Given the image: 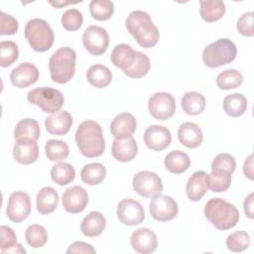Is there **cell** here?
<instances>
[{"label": "cell", "instance_id": "1", "mask_svg": "<svg viewBox=\"0 0 254 254\" xmlns=\"http://www.w3.org/2000/svg\"><path fill=\"white\" fill-rule=\"evenodd\" d=\"M125 25L127 31L142 48H153L159 42V30L153 24V21L147 12L141 10L132 11L127 16Z\"/></svg>", "mask_w": 254, "mask_h": 254}, {"label": "cell", "instance_id": "2", "mask_svg": "<svg viewBox=\"0 0 254 254\" xmlns=\"http://www.w3.org/2000/svg\"><path fill=\"white\" fill-rule=\"evenodd\" d=\"M75 143L79 152L87 158L99 157L105 149V141L101 126L93 120H85L79 124L75 132Z\"/></svg>", "mask_w": 254, "mask_h": 254}, {"label": "cell", "instance_id": "3", "mask_svg": "<svg viewBox=\"0 0 254 254\" xmlns=\"http://www.w3.org/2000/svg\"><path fill=\"white\" fill-rule=\"evenodd\" d=\"M206 219L218 230H228L239 220V211L235 205L220 198H210L203 209Z\"/></svg>", "mask_w": 254, "mask_h": 254}, {"label": "cell", "instance_id": "4", "mask_svg": "<svg viewBox=\"0 0 254 254\" xmlns=\"http://www.w3.org/2000/svg\"><path fill=\"white\" fill-rule=\"evenodd\" d=\"M76 54L69 47H62L57 50L49 61L51 79L54 82L64 84L68 82L75 73Z\"/></svg>", "mask_w": 254, "mask_h": 254}, {"label": "cell", "instance_id": "5", "mask_svg": "<svg viewBox=\"0 0 254 254\" xmlns=\"http://www.w3.org/2000/svg\"><path fill=\"white\" fill-rule=\"evenodd\" d=\"M237 55L235 44L226 38L208 44L202 51V62L210 68L219 67L233 62Z\"/></svg>", "mask_w": 254, "mask_h": 254}, {"label": "cell", "instance_id": "6", "mask_svg": "<svg viewBox=\"0 0 254 254\" xmlns=\"http://www.w3.org/2000/svg\"><path fill=\"white\" fill-rule=\"evenodd\" d=\"M25 38L33 50L44 53L52 48L55 35L47 21L35 18L26 24Z\"/></svg>", "mask_w": 254, "mask_h": 254}, {"label": "cell", "instance_id": "7", "mask_svg": "<svg viewBox=\"0 0 254 254\" xmlns=\"http://www.w3.org/2000/svg\"><path fill=\"white\" fill-rule=\"evenodd\" d=\"M30 103L37 105L46 113H56L60 111L64 102L63 93L52 87L42 86L32 89L27 94Z\"/></svg>", "mask_w": 254, "mask_h": 254}, {"label": "cell", "instance_id": "8", "mask_svg": "<svg viewBox=\"0 0 254 254\" xmlns=\"http://www.w3.org/2000/svg\"><path fill=\"white\" fill-rule=\"evenodd\" d=\"M134 190L143 197H152L163 190L161 178L154 172L142 171L137 173L132 180Z\"/></svg>", "mask_w": 254, "mask_h": 254}, {"label": "cell", "instance_id": "9", "mask_svg": "<svg viewBox=\"0 0 254 254\" xmlns=\"http://www.w3.org/2000/svg\"><path fill=\"white\" fill-rule=\"evenodd\" d=\"M151 216L157 221H170L179 213L177 201L166 194H156L149 203Z\"/></svg>", "mask_w": 254, "mask_h": 254}, {"label": "cell", "instance_id": "10", "mask_svg": "<svg viewBox=\"0 0 254 254\" xmlns=\"http://www.w3.org/2000/svg\"><path fill=\"white\" fill-rule=\"evenodd\" d=\"M148 110L155 119L167 120L175 114L176 100L171 93L156 92L148 100Z\"/></svg>", "mask_w": 254, "mask_h": 254}, {"label": "cell", "instance_id": "11", "mask_svg": "<svg viewBox=\"0 0 254 254\" xmlns=\"http://www.w3.org/2000/svg\"><path fill=\"white\" fill-rule=\"evenodd\" d=\"M82 43L85 50L92 56L104 54L108 48L109 36L107 31L99 26H89L82 34Z\"/></svg>", "mask_w": 254, "mask_h": 254}, {"label": "cell", "instance_id": "12", "mask_svg": "<svg viewBox=\"0 0 254 254\" xmlns=\"http://www.w3.org/2000/svg\"><path fill=\"white\" fill-rule=\"evenodd\" d=\"M31 213V199L24 191H14L11 193L6 208L7 217L16 223L25 220Z\"/></svg>", "mask_w": 254, "mask_h": 254}, {"label": "cell", "instance_id": "13", "mask_svg": "<svg viewBox=\"0 0 254 254\" xmlns=\"http://www.w3.org/2000/svg\"><path fill=\"white\" fill-rule=\"evenodd\" d=\"M117 217L125 225H138L145 219L144 207L135 199L124 198L118 203Z\"/></svg>", "mask_w": 254, "mask_h": 254}, {"label": "cell", "instance_id": "14", "mask_svg": "<svg viewBox=\"0 0 254 254\" xmlns=\"http://www.w3.org/2000/svg\"><path fill=\"white\" fill-rule=\"evenodd\" d=\"M62 203L66 212L79 213L88 203L87 191L80 186L70 187L64 191Z\"/></svg>", "mask_w": 254, "mask_h": 254}, {"label": "cell", "instance_id": "15", "mask_svg": "<svg viewBox=\"0 0 254 254\" xmlns=\"http://www.w3.org/2000/svg\"><path fill=\"white\" fill-rule=\"evenodd\" d=\"M144 142L153 151H163L170 146L172 134L165 126L151 125L144 132Z\"/></svg>", "mask_w": 254, "mask_h": 254}, {"label": "cell", "instance_id": "16", "mask_svg": "<svg viewBox=\"0 0 254 254\" xmlns=\"http://www.w3.org/2000/svg\"><path fill=\"white\" fill-rule=\"evenodd\" d=\"M130 245L133 250L141 254L153 253L158 246L157 235L146 227L133 231L130 237Z\"/></svg>", "mask_w": 254, "mask_h": 254}, {"label": "cell", "instance_id": "17", "mask_svg": "<svg viewBox=\"0 0 254 254\" xmlns=\"http://www.w3.org/2000/svg\"><path fill=\"white\" fill-rule=\"evenodd\" d=\"M39 79V69L31 63H22L10 73L12 84L18 88H25Z\"/></svg>", "mask_w": 254, "mask_h": 254}, {"label": "cell", "instance_id": "18", "mask_svg": "<svg viewBox=\"0 0 254 254\" xmlns=\"http://www.w3.org/2000/svg\"><path fill=\"white\" fill-rule=\"evenodd\" d=\"M137 123L133 114L128 112L119 113L110 124V132L115 139L123 140L131 138L136 131Z\"/></svg>", "mask_w": 254, "mask_h": 254}, {"label": "cell", "instance_id": "19", "mask_svg": "<svg viewBox=\"0 0 254 254\" xmlns=\"http://www.w3.org/2000/svg\"><path fill=\"white\" fill-rule=\"evenodd\" d=\"M72 125V117L65 110H60L48 116L45 120V126L51 135L63 136L66 134Z\"/></svg>", "mask_w": 254, "mask_h": 254}, {"label": "cell", "instance_id": "20", "mask_svg": "<svg viewBox=\"0 0 254 254\" xmlns=\"http://www.w3.org/2000/svg\"><path fill=\"white\" fill-rule=\"evenodd\" d=\"M178 139L187 148L194 149L200 146L203 140L201 129L193 122H185L178 129Z\"/></svg>", "mask_w": 254, "mask_h": 254}, {"label": "cell", "instance_id": "21", "mask_svg": "<svg viewBox=\"0 0 254 254\" xmlns=\"http://www.w3.org/2000/svg\"><path fill=\"white\" fill-rule=\"evenodd\" d=\"M138 153V145L134 138L123 140L115 139L112 143L111 154L116 161L127 163L135 159Z\"/></svg>", "mask_w": 254, "mask_h": 254}, {"label": "cell", "instance_id": "22", "mask_svg": "<svg viewBox=\"0 0 254 254\" xmlns=\"http://www.w3.org/2000/svg\"><path fill=\"white\" fill-rule=\"evenodd\" d=\"M41 130L38 122L32 118L20 120L14 129L16 142H37L40 138Z\"/></svg>", "mask_w": 254, "mask_h": 254}, {"label": "cell", "instance_id": "23", "mask_svg": "<svg viewBox=\"0 0 254 254\" xmlns=\"http://www.w3.org/2000/svg\"><path fill=\"white\" fill-rule=\"evenodd\" d=\"M58 203L59 194L54 188L44 187L39 190L36 198V206L40 214L47 215L52 213L57 208Z\"/></svg>", "mask_w": 254, "mask_h": 254}, {"label": "cell", "instance_id": "24", "mask_svg": "<svg viewBox=\"0 0 254 254\" xmlns=\"http://www.w3.org/2000/svg\"><path fill=\"white\" fill-rule=\"evenodd\" d=\"M15 161L22 165L35 163L39 157V147L36 142H16L13 147Z\"/></svg>", "mask_w": 254, "mask_h": 254}, {"label": "cell", "instance_id": "25", "mask_svg": "<svg viewBox=\"0 0 254 254\" xmlns=\"http://www.w3.org/2000/svg\"><path fill=\"white\" fill-rule=\"evenodd\" d=\"M106 227V219L99 211H91L81 221L80 230L87 237L100 235Z\"/></svg>", "mask_w": 254, "mask_h": 254}, {"label": "cell", "instance_id": "26", "mask_svg": "<svg viewBox=\"0 0 254 254\" xmlns=\"http://www.w3.org/2000/svg\"><path fill=\"white\" fill-rule=\"evenodd\" d=\"M205 176L206 173L204 171H196L189 178L186 186V192L190 200L198 201L207 191Z\"/></svg>", "mask_w": 254, "mask_h": 254}, {"label": "cell", "instance_id": "27", "mask_svg": "<svg viewBox=\"0 0 254 254\" xmlns=\"http://www.w3.org/2000/svg\"><path fill=\"white\" fill-rule=\"evenodd\" d=\"M135 55L136 51H134L130 45L119 44L114 47L110 56V60L115 66L125 71L133 64L135 61Z\"/></svg>", "mask_w": 254, "mask_h": 254}, {"label": "cell", "instance_id": "28", "mask_svg": "<svg viewBox=\"0 0 254 254\" xmlns=\"http://www.w3.org/2000/svg\"><path fill=\"white\" fill-rule=\"evenodd\" d=\"M199 14L203 21L212 23L218 21L225 14V4L221 0H206L199 2Z\"/></svg>", "mask_w": 254, "mask_h": 254}, {"label": "cell", "instance_id": "29", "mask_svg": "<svg viewBox=\"0 0 254 254\" xmlns=\"http://www.w3.org/2000/svg\"><path fill=\"white\" fill-rule=\"evenodd\" d=\"M164 165L170 173L182 174L190 168V159L187 153L180 150H175L165 157Z\"/></svg>", "mask_w": 254, "mask_h": 254}, {"label": "cell", "instance_id": "30", "mask_svg": "<svg viewBox=\"0 0 254 254\" xmlns=\"http://www.w3.org/2000/svg\"><path fill=\"white\" fill-rule=\"evenodd\" d=\"M205 184L210 190L223 192L227 190L231 185V174L223 170H211V172L205 176Z\"/></svg>", "mask_w": 254, "mask_h": 254}, {"label": "cell", "instance_id": "31", "mask_svg": "<svg viewBox=\"0 0 254 254\" xmlns=\"http://www.w3.org/2000/svg\"><path fill=\"white\" fill-rule=\"evenodd\" d=\"M87 81L96 88H103L110 84L112 73L110 69L103 64H93L86 72Z\"/></svg>", "mask_w": 254, "mask_h": 254}, {"label": "cell", "instance_id": "32", "mask_svg": "<svg viewBox=\"0 0 254 254\" xmlns=\"http://www.w3.org/2000/svg\"><path fill=\"white\" fill-rule=\"evenodd\" d=\"M182 108L189 115H198L205 108V98L197 91H189L183 95Z\"/></svg>", "mask_w": 254, "mask_h": 254}, {"label": "cell", "instance_id": "33", "mask_svg": "<svg viewBox=\"0 0 254 254\" xmlns=\"http://www.w3.org/2000/svg\"><path fill=\"white\" fill-rule=\"evenodd\" d=\"M223 110L230 117H239L247 108V99L242 93H232L223 99Z\"/></svg>", "mask_w": 254, "mask_h": 254}, {"label": "cell", "instance_id": "34", "mask_svg": "<svg viewBox=\"0 0 254 254\" xmlns=\"http://www.w3.org/2000/svg\"><path fill=\"white\" fill-rule=\"evenodd\" d=\"M106 176V169L101 163L85 165L80 171L81 181L89 186H95L103 182Z\"/></svg>", "mask_w": 254, "mask_h": 254}, {"label": "cell", "instance_id": "35", "mask_svg": "<svg viewBox=\"0 0 254 254\" xmlns=\"http://www.w3.org/2000/svg\"><path fill=\"white\" fill-rule=\"evenodd\" d=\"M51 178L59 186H66L75 178L74 168L64 162L58 163L51 170Z\"/></svg>", "mask_w": 254, "mask_h": 254}, {"label": "cell", "instance_id": "36", "mask_svg": "<svg viewBox=\"0 0 254 254\" xmlns=\"http://www.w3.org/2000/svg\"><path fill=\"white\" fill-rule=\"evenodd\" d=\"M46 156L50 161L61 162L69 155V148L64 141L51 139L45 145Z\"/></svg>", "mask_w": 254, "mask_h": 254}, {"label": "cell", "instance_id": "37", "mask_svg": "<svg viewBox=\"0 0 254 254\" xmlns=\"http://www.w3.org/2000/svg\"><path fill=\"white\" fill-rule=\"evenodd\" d=\"M243 82V75L234 68H228L221 71L216 76V84L222 90L236 88Z\"/></svg>", "mask_w": 254, "mask_h": 254}, {"label": "cell", "instance_id": "38", "mask_svg": "<svg viewBox=\"0 0 254 254\" xmlns=\"http://www.w3.org/2000/svg\"><path fill=\"white\" fill-rule=\"evenodd\" d=\"M150 68H151L150 59L145 54L136 51L135 61L133 64L123 72L129 77L140 78L145 76L149 72Z\"/></svg>", "mask_w": 254, "mask_h": 254}, {"label": "cell", "instance_id": "39", "mask_svg": "<svg viewBox=\"0 0 254 254\" xmlns=\"http://www.w3.org/2000/svg\"><path fill=\"white\" fill-rule=\"evenodd\" d=\"M89 12L93 19L105 21L113 15L114 4L109 0H92L89 4Z\"/></svg>", "mask_w": 254, "mask_h": 254}, {"label": "cell", "instance_id": "40", "mask_svg": "<svg viewBox=\"0 0 254 254\" xmlns=\"http://www.w3.org/2000/svg\"><path fill=\"white\" fill-rule=\"evenodd\" d=\"M25 238L31 247L40 248L47 243L48 233L44 226L40 224H32L26 229Z\"/></svg>", "mask_w": 254, "mask_h": 254}, {"label": "cell", "instance_id": "41", "mask_svg": "<svg viewBox=\"0 0 254 254\" xmlns=\"http://www.w3.org/2000/svg\"><path fill=\"white\" fill-rule=\"evenodd\" d=\"M19 57V50L16 43L12 41H2L0 43V65L10 66Z\"/></svg>", "mask_w": 254, "mask_h": 254}, {"label": "cell", "instance_id": "42", "mask_svg": "<svg viewBox=\"0 0 254 254\" xmlns=\"http://www.w3.org/2000/svg\"><path fill=\"white\" fill-rule=\"evenodd\" d=\"M226 246L232 252H242L250 246V236L246 231H235L227 236Z\"/></svg>", "mask_w": 254, "mask_h": 254}, {"label": "cell", "instance_id": "43", "mask_svg": "<svg viewBox=\"0 0 254 254\" xmlns=\"http://www.w3.org/2000/svg\"><path fill=\"white\" fill-rule=\"evenodd\" d=\"M61 22L66 31L74 32L81 27L83 23V16L77 9H68L62 15Z\"/></svg>", "mask_w": 254, "mask_h": 254}, {"label": "cell", "instance_id": "44", "mask_svg": "<svg viewBox=\"0 0 254 254\" xmlns=\"http://www.w3.org/2000/svg\"><path fill=\"white\" fill-rule=\"evenodd\" d=\"M236 169V161L227 153L218 154L211 162V170H223L232 174Z\"/></svg>", "mask_w": 254, "mask_h": 254}, {"label": "cell", "instance_id": "45", "mask_svg": "<svg viewBox=\"0 0 254 254\" xmlns=\"http://www.w3.org/2000/svg\"><path fill=\"white\" fill-rule=\"evenodd\" d=\"M0 249L2 253H5L7 250L18 244L14 230L7 225L0 226Z\"/></svg>", "mask_w": 254, "mask_h": 254}, {"label": "cell", "instance_id": "46", "mask_svg": "<svg viewBox=\"0 0 254 254\" xmlns=\"http://www.w3.org/2000/svg\"><path fill=\"white\" fill-rule=\"evenodd\" d=\"M253 23H254V13L252 11L242 14L236 24L238 32L242 36L252 37L254 35Z\"/></svg>", "mask_w": 254, "mask_h": 254}, {"label": "cell", "instance_id": "47", "mask_svg": "<svg viewBox=\"0 0 254 254\" xmlns=\"http://www.w3.org/2000/svg\"><path fill=\"white\" fill-rule=\"evenodd\" d=\"M0 23H1L0 34L2 36L14 35L15 33H17L19 24H18L17 19L14 18L13 16L1 11L0 12Z\"/></svg>", "mask_w": 254, "mask_h": 254}, {"label": "cell", "instance_id": "48", "mask_svg": "<svg viewBox=\"0 0 254 254\" xmlns=\"http://www.w3.org/2000/svg\"><path fill=\"white\" fill-rule=\"evenodd\" d=\"M95 249L88 243H85L83 241H75L71 243L67 250L66 253H95Z\"/></svg>", "mask_w": 254, "mask_h": 254}, {"label": "cell", "instance_id": "49", "mask_svg": "<svg viewBox=\"0 0 254 254\" xmlns=\"http://www.w3.org/2000/svg\"><path fill=\"white\" fill-rule=\"evenodd\" d=\"M253 192L249 193L248 196L244 199V203H243V208H244V212L246 214V216L250 219H253L254 217V210H253Z\"/></svg>", "mask_w": 254, "mask_h": 254}, {"label": "cell", "instance_id": "50", "mask_svg": "<svg viewBox=\"0 0 254 254\" xmlns=\"http://www.w3.org/2000/svg\"><path fill=\"white\" fill-rule=\"evenodd\" d=\"M253 156L250 155L244 162L243 165V172L246 178L249 180H253Z\"/></svg>", "mask_w": 254, "mask_h": 254}, {"label": "cell", "instance_id": "51", "mask_svg": "<svg viewBox=\"0 0 254 254\" xmlns=\"http://www.w3.org/2000/svg\"><path fill=\"white\" fill-rule=\"evenodd\" d=\"M5 253H26V250L22 247L21 244H17L16 246L10 248L9 250H7Z\"/></svg>", "mask_w": 254, "mask_h": 254}, {"label": "cell", "instance_id": "52", "mask_svg": "<svg viewBox=\"0 0 254 254\" xmlns=\"http://www.w3.org/2000/svg\"><path fill=\"white\" fill-rule=\"evenodd\" d=\"M70 3H71V2H66V3H64V2H50L51 5H53V6L57 7V8H61V7H63V6H66V5L70 4Z\"/></svg>", "mask_w": 254, "mask_h": 254}]
</instances>
